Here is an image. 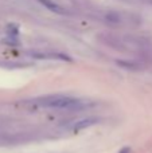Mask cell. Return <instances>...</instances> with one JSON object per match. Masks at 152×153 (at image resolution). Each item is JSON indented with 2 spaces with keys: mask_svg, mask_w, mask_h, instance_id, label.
I'll return each mask as SVG.
<instances>
[{
  "mask_svg": "<svg viewBox=\"0 0 152 153\" xmlns=\"http://www.w3.org/2000/svg\"><path fill=\"white\" fill-rule=\"evenodd\" d=\"M98 122V118L96 117H88V118H83V120H80V121H75V124L72 126V129L74 132H78V130H82V129H86L89 126H93Z\"/></svg>",
  "mask_w": 152,
  "mask_h": 153,
  "instance_id": "7a4b0ae2",
  "label": "cell"
},
{
  "mask_svg": "<svg viewBox=\"0 0 152 153\" xmlns=\"http://www.w3.org/2000/svg\"><path fill=\"white\" fill-rule=\"evenodd\" d=\"M38 1H39L45 8H47L48 11H51V12H54V13L63 15V13L66 12V11H65V8H62L61 5L57 4V3L53 1V0H38Z\"/></svg>",
  "mask_w": 152,
  "mask_h": 153,
  "instance_id": "3957f363",
  "label": "cell"
},
{
  "mask_svg": "<svg viewBox=\"0 0 152 153\" xmlns=\"http://www.w3.org/2000/svg\"><path fill=\"white\" fill-rule=\"evenodd\" d=\"M129 152H131V149H129L128 146H125V148H123V149L120 151V153H129Z\"/></svg>",
  "mask_w": 152,
  "mask_h": 153,
  "instance_id": "277c9868",
  "label": "cell"
},
{
  "mask_svg": "<svg viewBox=\"0 0 152 153\" xmlns=\"http://www.w3.org/2000/svg\"><path fill=\"white\" fill-rule=\"evenodd\" d=\"M40 108L55 109V110H77L83 108V102L78 98L67 97V95H50L37 101Z\"/></svg>",
  "mask_w": 152,
  "mask_h": 153,
  "instance_id": "6da1fadb",
  "label": "cell"
}]
</instances>
